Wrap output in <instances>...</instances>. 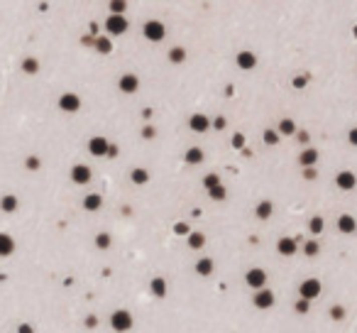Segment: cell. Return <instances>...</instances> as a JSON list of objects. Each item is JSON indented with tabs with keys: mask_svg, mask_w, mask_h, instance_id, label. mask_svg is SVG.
I'll return each instance as SVG.
<instances>
[{
	"mask_svg": "<svg viewBox=\"0 0 357 333\" xmlns=\"http://www.w3.org/2000/svg\"><path fill=\"white\" fill-rule=\"evenodd\" d=\"M235 64H237V69H243V71H252L255 66H257V54L255 52H237L235 56Z\"/></svg>",
	"mask_w": 357,
	"mask_h": 333,
	"instance_id": "5bb4252c",
	"label": "cell"
},
{
	"mask_svg": "<svg viewBox=\"0 0 357 333\" xmlns=\"http://www.w3.org/2000/svg\"><path fill=\"white\" fill-rule=\"evenodd\" d=\"M303 179H306V182H313V179H318V172H316V166H306V169H303Z\"/></svg>",
	"mask_w": 357,
	"mask_h": 333,
	"instance_id": "b9f144b4",
	"label": "cell"
},
{
	"mask_svg": "<svg viewBox=\"0 0 357 333\" xmlns=\"http://www.w3.org/2000/svg\"><path fill=\"white\" fill-rule=\"evenodd\" d=\"M252 304H255L260 311H269V309L277 304V294H274L272 289H267V287L255 289V294H252Z\"/></svg>",
	"mask_w": 357,
	"mask_h": 333,
	"instance_id": "3957f363",
	"label": "cell"
},
{
	"mask_svg": "<svg viewBox=\"0 0 357 333\" xmlns=\"http://www.w3.org/2000/svg\"><path fill=\"white\" fill-rule=\"evenodd\" d=\"M210 128H213V130H225L227 128V120L223 118V115H218V118H213V120H210Z\"/></svg>",
	"mask_w": 357,
	"mask_h": 333,
	"instance_id": "60d3db41",
	"label": "cell"
},
{
	"mask_svg": "<svg viewBox=\"0 0 357 333\" xmlns=\"http://www.w3.org/2000/svg\"><path fill=\"white\" fill-rule=\"evenodd\" d=\"M81 206H83V211L95 213V211H100V208H103V196H100V194H86V196H83V201H81Z\"/></svg>",
	"mask_w": 357,
	"mask_h": 333,
	"instance_id": "2e32d148",
	"label": "cell"
},
{
	"mask_svg": "<svg viewBox=\"0 0 357 333\" xmlns=\"http://www.w3.org/2000/svg\"><path fill=\"white\" fill-rule=\"evenodd\" d=\"M130 182L135 186H145L147 182H150V172L145 169V166H135L130 172Z\"/></svg>",
	"mask_w": 357,
	"mask_h": 333,
	"instance_id": "603a6c76",
	"label": "cell"
},
{
	"mask_svg": "<svg viewBox=\"0 0 357 333\" xmlns=\"http://www.w3.org/2000/svg\"><path fill=\"white\" fill-rule=\"evenodd\" d=\"M308 230H311L313 235H320V233L325 230V221H323L320 216H313V218L308 221Z\"/></svg>",
	"mask_w": 357,
	"mask_h": 333,
	"instance_id": "836d02e7",
	"label": "cell"
},
{
	"mask_svg": "<svg viewBox=\"0 0 357 333\" xmlns=\"http://www.w3.org/2000/svg\"><path fill=\"white\" fill-rule=\"evenodd\" d=\"M154 135H157V128H154V125H145V128H142V137H145V140H154Z\"/></svg>",
	"mask_w": 357,
	"mask_h": 333,
	"instance_id": "7bdbcfd3",
	"label": "cell"
},
{
	"mask_svg": "<svg viewBox=\"0 0 357 333\" xmlns=\"http://www.w3.org/2000/svg\"><path fill=\"white\" fill-rule=\"evenodd\" d=\"M277 132H279L282 137H291V135H296V123H294L291 118H282L279 125H277Z\"/></svg>",
	"mask_w": 357,
	"mask_h": 333,
	"instance_id": "484cf974",
	"label": "cell"
},
{
	"mask_svg": "<svg viewBox=\"0 0 357 333\" xmlns=\"http://www.w3.org/2000/svg\"><path fill=\"white\" fill-rule=\"evenodd\" d=\"M230 145H232L235 149H243L245 147V135L243 132H235V135L230 137Z\"/></svg>",
	"mask_w": 357,
	"mask_h": 333,
	"instance_id": "ab89813d",
	"label": "cell"
},
{
	"mask_svg": "<svg viewBox=\"0 0 357 333\" xmlns=\"http://www.w3.org/2000/svg\"><path fill=\"white\" fill-rule=\"evenodd\" d=\"M272 213H274V204H272L269 199H264V201H260V204L255 206V216H257L260 221H269Z\"/></svg>",
	"mask_w": 357,
	"mask_h": 333,
	"instance_id": "44dd1931",
	"label": "cell"
},
{
	"mask_svg": "<svg viewBox=\"0 0 357 333\" xmlns=\"http://www.w3.org/2000/svg\"><path fill=\"white\" fill-rule=\"evenodd\" d=\"M117 89H120V93H125V96H132V93L140 91V78L135 74H123L117 78Z\"/></svg>",
	"mask_w": 357,
	"mask_h": 333,
	"instance_id": "7c38bea8",
	"label": "cell"
},
{
	"mask_svg": "<svg viewBox=\"0 0 357 333\" xmlns=\"http://www.w3.org/2000/svg\"><path fill=\"white\" fill-rule=\"evenodd\" d=\"M301 250H303L306 258H316V255L320 253V245H318V240H306L303 245H301Z\"/></svg>",
	"mask_w": 357,
	"mask_h": 333,
	"instance_id": "1f68e13d",
	"label": "cell"
},
{
	"mask_svg": "<svg viewBox=\"0 0 357 333\" xmlns=\"http://www.w3.org/2000/svg\"><path fill=\"white\" fill-rule=\"evenodd\" d=\"M218 184H223V182H220V177H218L215 172H210V174H206V177H203V186H206V191H208V189H215Z\"/></svg>",
	"mask_w": 357,
	"mask_h": 333,
	"instance_id": "8d00e7d4",
	"label": "cell"
},
{
	"mask_svg": "<svg viewBox=\"0 0 357 333\" xmlns=\"http://www.w3.org/2000/svg\"><path fill=\"white\" fill-rule=\"evenodd\" d=\"M95 247L98 250H110V245H113V238H110V233H105V230H100L98 235H95Z\"/></svg>",
	"mask_w": 357,
	"mask_h": 333,
	"instance_id": "f1b7e54d",
	"label": "cell"
},
{
	"mask_svg": "<svg viewBox=\"0 0 357 333\" xmlns=\"http://www.w3.org/2000/svg\"><path fill=\"white\" fill-rule=\"evenodd\" d=\"M245 284H247L250 289H262V287H267V270H262V267H250V270L245 272Z\"/></svg>",
	"mask_w": 357,
	"mask_h": 333,
	"instance_id": "8992f818",
	"label": "cell"
},
{
	"mask_svg": "<svg viewBox=\"0 0 357 333\" xmlns=\"http://www.w3.org/2000/svg\"><path fill=\"white\" fill-rule=\"evenodd\" d=\"M93 47L100 52V54H110V52H113V42H110L108 37H95L93 39Z\"/></svg>",
	"mask_w": 357,
	"mask_h": 333,
	"instance_id": "4dcf8cb0",
	"label": "cell"
},
{
	"mask_svg": "<svg viewBox=\"0 0 357 333\" xmlns=\"http://www.w3.org/2000/svg\"><path fill=\"white\" fill-rule=\"evenodd\" d=\"M15 253V238L10 233H0V258H10Z\"/></svg>",
	"mask_w": 357,
	"mask_h": 333,
	"instance_id": "ffe728a7",
	"label": "cell"
},
{
	"mask_svg": "<svg viewBox=\"0 0 357 333\" xmlns=\"http://www.w3.org/2000/svg\"><path fill=\"white\" fill-rule=\"evenodd\" d=\"M188 128L193 130V132H208L210 130V118H208L206 113H193L188 118Z\"/></svg>",
	"mask_w": 357,
	"mask_h": 333,
	"instance_id": "4fadbf2b",
	"label": "cell"
},
{
	"mask_svg": "<svg viewBox=\"0 0 357 333\" xmlns=\"http://www.w3.org/2000/svg\"><path fill=\"white\" fill-rule=\"evenodd\" d=\"M193 270H196L198 277H210L213 270H215V262H213V258H198V262H196Z\"/></svg>",
	"mask_w": 357,
	"mask_h": 333,
	"instance_id": "ac0fdd59",
	"label": "cell"
},
{
	"mask_svg": "<svg viewBox=\"0 0 357 333\" xmlns=\"http://www.w3.org/2000/svg\"><path fill=\"white\" fill-rule=\"evenodd\" d=\"M142 35H145L147 42H162V39L167 37V27L159 20H147L145 27H142Z\"/></svg>",
	"mask_w": 357,
	"mask_h": 333,
	"instance_id": "277c9868",
	"label": "cell"
},
{
	"mask_svg": "<svg viewBox=\"0 0 357 333\" xmlns=\"http://www.w3.org/2000/svg\"><path fill=\"white\" fill-rule=\"evenodd\" d=\"M128 27H130V22L125 15H108L105 20V30H108V35H113V37H120V35H125L128 32Z\"/></svg>",
	"mask_w": 357,
	"mask_h": 333,
	"instance_id": "5b68a950",
	"label": "cell"
},
{
	"mask_svg": "<svg viewBox=\"0 0 357 333\" xmlns=\"http://www.w3.org/2000/svg\"><path fill=\"white\" fill-rule=\"evenodd\" d=\"M328 316H330L333 321H345V316H347V311H345V306H340V304H335V306H330V311H328Z\"/></svg>",
	"mask_w": 357,
	"mask_h": 333,
	"instance_id": "e575fe53",
	"label": "cell"
},
{
	"mask_svg": "<svg viewBox=\"0 0 357 333\" xmlns=\"http://www.w3.org/2000/svg\"><path fill=\"white\" fill-rule=\"evenodd\" d=\"M347 142H350L352 147H357V128H352L350 132H347Z\"/></svg>",
	"mask_w": 357,
	"mask_h": 333,
	"instance_id": "7dc6e473",
	"label": "cell"
},
{
	"mask_svg": "<svg viewBox=\"0 0 357 333\" xmlns=\"http://www.w3.org/2000/svg\"><path fill=\"white\" fill-rule=\"evenodd\" d=\"M277 253H279L282 258H294V255L299 253V240L291 238V235H284V238L277 240Z\"/></svg>",
	"mask_w": 357,
	"mask_h": 333,
	"instance_id": "9c48e42d",
	"label": "cell"
},
{
	"mask_svg": "<svg viewBox=\"0 0 357 333\" xmlns=\"http://www.w3.org/2000/svg\"><path fill=\"white\" fill-rule=\"evenodd\" d=\"M25 166H27L30 172H37V169H42V159L35 157V154H30V157L25 159Z\"/></svg>",
	"mask_w": 357,
	"mask_h": 333,
	"instance_id": "f35d334b",
	"label": "cell"
},
{
	"mask_svg": "<svg viewBox=\"0 0 357 333\" xmlns=\"http://www.w3.org/2000/svg\"><path fill=\"white\" fill-rule=\"evenodd\" d=\"M91 179H93V172H91V166L88 164H74L71 166V182H74L76 186H86Z\"/></svg>",
	"mask_w": 357,
	"mask_h": 333,
	"instance_id": "30bf717a",
	"label": "cell"
},
{
	"mask_svg": "<svg viewBox=\"0 0 357 333\" xmlns=\"http://www.w3.org/2000/svg\"><path fill=\"white\" fill-rule=\"evenodd\" d=\"M20 69H22V74L27 76H35L39 71V61L35 56H27V59H22V64H20Z\"/></svg>",
	"mask_w": 357,
	"mask_h": 333,
	"instance_id": "4316f807",
	"label": "cell"
},
{
	"mask_svg": "<svg viewBox=\"0 0 357 333\" xmlns=\"http://www.w3.org/2000/svg\"><path fill=\"white\" fill-rule=\"evenodd\" d=\"M86 326H88V328H95V326H98V318H95V316H88V318H86Z\"/></svg>",
	"mask_w": 357,
	"mask_h": 333,
	"instance_id": "681fc988",
	"label": "cell"
},
{
	"mask_svg": "<svg viewBox=\"0 0 357 333\" xmlns=\"http://www.w3.org/2000/svg\"><path fill=\"white\" fill-rule=\"evenodd\" d=\"M108 5H110V13H113V15H125V10H128V3H125V0H110Z\"/></svg>",
	"mask_w": 357,
	"mask_h": 333,
	"instance_id": "d590c367",
	"label": "cell"
},
{
	"mask_svg": "<svg viewBox=\"0 0 357 333\" xmlns=\"http://www.w3.org/2000/svg\"><path fill=\"white\" fill-rule=\"evenodd\" d=\"M262 140H264V145L267 147H274V145H279V140H282V135L277 132L274 128H267L262 132Z\"/></svg>",
	"mask_w": 357,
	"mask_h": 333,
	"instance_id": "83f0119b",
	"label": "cell"
},
{
	"mask_svg": "<svg viewBox=\"0 0 357 333\" xmlns=\"http://www.w3.org/2000/svg\"><path fill=\"white\" fill-rule=\"evenodd\" d=\"M335 186H338L340 191H352L357 186V177L355 172H350V169H342L335 174Z\"/></svg>",
	"mask_w": 357,
	"mask_h": 333,
	"instance_id": "8fae6325",
	"label": "cell"
},
{
	"mask_svg": "<svg viewBox=\"0 0 357 333\" xmlns=\"http://www.w3.org/2000/svg\"><path fill=\"white\" fill-rule=\"evenodd\" d=\"M294 89H306V84H308V76H294Z\"/></svg>",
	"mask_w": 357,
	"mask_h": 333,
	"instance_id": "f6af8a7d",
	"label": "cell"
},
{
	"mask_svg": "<svg viewBox=\"0 0 357 333\" xmlns=\"http://www.w3.org/2000/svg\"><path fill=\"white\" fill-rule=\"evenodd\" d=\"M299 164L306 169V166H316L318 164V149L316 147H306L299 154Z\"/></svg>",
	"mask_w": 357,
	"mask_h": 333,
	"instance_id": "d6986e66",
	"label": "cell"
},
{
	"mask_svg": "<svg viewBox=\"0 0 357 333\" xmlns=\"http://www.w3.org/2000/svg\"><path fill=\"white\" fill-rule=\"evenodd\" d=\"M150 292H152V296H157V299H164V296H167V292H169L167 279H164V277H152L150 279Z\"/></svg>",
	"mask_w": 357,
	"mask_h": 333,
	"instance_id": "e0dca14e",
	"label": "cell"
},
{
	"mask_svg": "<svg viewBox=\"0 0 357 333\" xmlns=\"http://www.w3.org/2000/svg\"><path fill=\"white\" fill-rule=\"evenodd\" d=\"M352 35H355V37H357V25H355V27H352Z\"/></svg>",
	"mask_w": 357,
	"mask_h": 333,
	"instance_id": "816d5d0a",
	"label": "cell"
},
{
	"mask_svg": "<svg viewBox=\"0 0 357 333\" xmlns=\"http://www.w3.org/2000/svg\"><path fill=\"white\" fill-rule=\"evenodd\" d=\"M18 206H20L18 196H13V194H5V196L0 199V211H3V213H15Z\"/></svg>",
	"mask_w": 357,
	"mask_h": 333,
	"instance_id": "cb8c5ba5",
	"label": "cell"
},
{
	"mask_svg": "<svg viewBox=\"0 0 357 333\" xmlns=\"http://www.w3.org/2000/svg\"><path fill=\"white\" fill-rule=\"evenodd\" d=\"M167 56H169L171 64H184V61H186V49H184V47H171Z\"/></svg>",
	"mask_w": 357,
	"mask_h": 333,
	"instance_id": "f546056e",
	"label": "cell"
},
{
	"mask_svg": "<svg viewBox=\"0 0 357 333\" xmlns=\"http://www.w3.org/2000/svg\"><path fill=\"white\" fill-rule=\"evenodd\" d=\"M18 333H35V328H32L30 323H20V326H18Z\"/></svg>",
	"mask_w": 357,
	"mask_h": 333,
	"instance_id": "c3c4849f",
	"label": "cell"
},
{
	"mask_svg": "<svg viewBox=\"0 0 357 333\" xmlns=\"http://www.w3.org/2000/svg\"><path fill=\"white\" fill-rule=\"evenodd\" d=\"M108 157H110V159H113V157H117V147H115V145H110V149H108Z\"/></svg>",
	"mask_w": 357,
	"mask_h": 333,
	"instance_id": "f907efd6",
	"label": "cell"
},
{
	"mask_svg": "<svg viewBox=\"0 0 357 333\" xmlns=\"http://www.w3.org/2000/svg\"><path fill=\"white\" fill-rule=\"evenodd\" d=\"M335 225H338V230L342 233V235H352V233L357 230L355 216H350V213H342V216L338 218V223H335Z\"/></svg>",
	"mask_w": 357,
	"mask_h": 333,
	"instance_id": "9a60e30c",
	"label": "cell"
},
{
	"mask_svg": "<svg viewBox=\"0 0 357 333\" xmlns=\"http://www.w3.org/2000/svg\"><path fill=\"white\" fill-rule=\"evenodd\" d=\"M296 140H299L301 145H308V140H311V135H308L306 130H296Z\"/></svg>",
	"mask_w": 357,
	"mask_h": 333,
	"instance_id": "bcb514c9",
	"label": "cell"
},
{
	"mask_svg": "<svg viewBox=\"0 0 357 333\" xmlns=\"http://www.w3.org/2000/svg\"><path fill=\"white\" fill-rule=\"evenodd\" d=\"M208 196H210V201H225L227 199V189L223 184H218L215 189H208Z\"/></svg>",
	"mask_w": 357,
	"mask_h": 333,
	"instance_id": "d6a6232c",
	"label": "cell"
},
{
	"mask_svg": "<svg viewBox=\"0 0 357 333\" xmlns=\"http://www.w3.org/2000/svg\"><path fill=\"white\" fill-rule=\"evenodd\" d=\"M108 149H110V140L103 135H93L88 140V154L93 157H108Z\"/></svg>",
	"mask_w": 357,
	"mask_h": 333,
	"instance_id": "52a82bcc",
	"label": "cell"
},
{
	"mask_svg": "<svg viewBox=\"0 0 357 333\" xmlns=\"http://www.w3.org/2000/svg\"><path fill=\"white\" fill-rule=\"evenodd\" d=\"M206 159V154H203V149L201 147H188L186 152H184V162L191 166H196V164H201Z\"/></svg>",
	"mask_w": 357,
	"mask_h": 333,
	"instance_id": "7402d4cb",
	"label": "cell"
},
{
	"mask_svg": "<svg viewBox=\"0 0 357 333\" xmlns=\"http://www.w3.org/2000/svg\"><path fill=\"white\" fill-rule=\"evenodd\" d=\"M186 242H188L191 250H201V247L206 245V235H203L201 230H191V233L186 235Z\"/></svg>",
	"mask_w": 357,
	"mask_h": 333,
	"instance_id": "d4e9b609",
	"label": "cell"
},
{
	"mask_svg": "<svg viewBox=\"0 0 357 333\" xmlns=\"http://www.w3.org/2000/svg\"><path fill=\"white\" fill-rule=\"evenodd\" d=\"M59 111L61 113H78L81 111V96L76 93H61L59 96Z\"/></svg>",
	"mask_w": 357,
	"mask_h": 333,
	"instance_id": "ba28073f",
	"label": "cell"
},
{
	"mask_svg": "<svg viewBox=\"0 0 357 333\" xmlns=\"http://www.w3.org/2000/svg\"><path fill=\"white\" fill-rule=\"evenodd\" d=\"M174 233H176V235H188L191 228H188L186 223H176V225H174Z\"/></svg>",
	"mask_w": 357,
	"mask_h": 333,
	"instance_id": "ee69618b",
	"label": "cell"
},
{
	"mask_svg": "<svg viewBox=\"0 0 357 333\" xmlns=\"http://www.w3.org/2000/svg\"><path fill=\"white\" fill-rule=\"evenodd\" d=\"M320 292H323V284H320V279H316V277H306L299 284V296L301 299L313 301V299H318L320 296Z\"/></svg>",
	"mask_w": 357,
	"mask_h": 333,
	"instance_id": "7a4b0ae2",
	"label": "cell"
},
{
	"mask_svg": "<svg viewBox=\"0 0 357 333\" xmlns=\"http://www.w3.org/2000/svg\"><path fill=\"white\" fill-rule=\"evenodd\" d=\"M294 311H296V314H308V311H311V301H308V299H296V304H294Z\"/></svg>",
	"mask_w": 357,
	"mask_h": 333,
	"instance_id": "74e56055",
	"label": "cell"
},
{
	"mask_svg": "<svg viewBox=\"0 0 357 333\" xmlns=\"http://www.w3.org/2000/svg\"><path fill=\"white\" fill-rule=\"evenodd\" d=\"M132 326H135V316L130 309H115L110 314V328L115 333H128L132 331Z\"/></svg>",
	"mask_w": 357,
	"mask_h": 333,
	"instance_id": "6da1fadb",
	"label": "cell"
}]
</instances>
